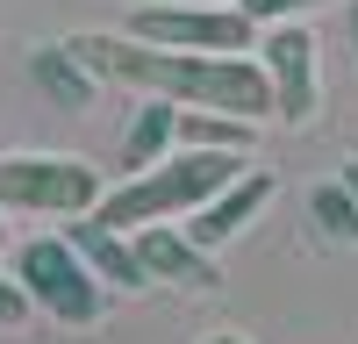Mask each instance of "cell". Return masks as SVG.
Returning <instances> with one entry per match:
<instances>
[{"label":"cell","mask_w":358,"mask_h":344,"mask_svg":"<svg viewBox=\"0 0 358 344\" xmlns=\"http://www.w3.org/2000/svg\"><path fill=\"white\" fill-rule=\"evenodd\" d=\"M72 50L101 79H122L136 94H165L179 108H222V115H244V122L280 115L258 50H172L143 36H72Z\"/></svg>","instance_id":"obj_1"},{"label":"cell","mask_w":358,"mask_h":344,"mask_svg":"<svg viewBox=\"0 0 358 344\" xmlns=\"http://www.w3.org/2000/svg\"><path fill=\"white\" fill-rule=\"evenodd\" d=\"M236 172H251V158H244V151H187V143H179V158H158V165L129 172L122 187H108L94 215H101L108 229L172 222V215H194L208 194H222Z\"/></svg>","instance_id":"obj_2"},{"label":"cell","mask_w":358,"mask_h":344,"mask_svg":"<svg viewBox=\"0 0 358 344\" xmlns=\"http://www.w3.org/2000/svg\"><path fill=\"white\" fill-rule=\"evenodd\" d=\"M15 280L29 287V301L57 323H101L108 315V280L86 266V251L72 237H36L15 251Z\"/></svg>","instance_id":"obj_3"},{"label":"cell","mask_w":358,"mask_h":344,"mask_svg":"<svg viewBox=\"0 0 358 344\" xmlns=\"http://www.w3.org/2000/svg\"><path fill=\"white\" fill-rule=\"evenodd\" d=\"M101 172L65 151H8L0 158V208L22 215H94L101 208Z\"/></svg>","instance_id":"obj_4"},{"label":"cell","mask_w":358,"mask_h":344,"mask_svg":"<svg viewBox=\"0 0 358 344\" xmlns=\"http://www.w3.org/2000/svg\"><path fill=\"white\" fill-rule=\"evenodd\" d=\"M129 36L172 50H258V22L236 0H143L129 8Z\"/></svg>","instance_id":"obj_5"},{"label":"cell","mask_w":358,"mask_h":344,"mask_svg":"<svg viewBox=\"0 0 358 344\" xmlns=\"http://www.w3.org/2000/svg\"><path fill=\"white\" fill-rule=\"evenodd\" d=\"M258 65L273 79V108L280 122H308L315 101H322V79H315V36L301 22H265L258 36Z\"/></svg>","instance_id":"obj_6"},{"label":"cell","mask_w":358,"mask_h":344,"mask_svg":"<svg viewBox=\"0 0 358 344\" xmlns=\"http://www.w3.org/2000/svg\"><path fill=\"white\" fill-rule=\"evenodd\" d=\"M265 201H273V172H236L222 194H208L201 208L187 215V237H194L201 251H215V244H229V237H244V229L265 215Z\"/></svg>","instance_id":"obj_7"},{"label":"cell","mask_w":358,"mask_h":344,"mask_svg":"<svg viewBox=\"0 0 358 344\" xmlns=\"http://www.w3.org/2000/svg\"><path fill=\"white\" fill-rule=\"evenodd\" d=\"M136 258H143V273L151 280H172V287H222V273H215V258H208L187 229H172V222H143L136 229Z\"/></svg>","instance_id":"obj_8"},{"label":"cell","mask_w":358,"mask_h":344,"mask_svg":"<svg viewBox=\"0 0 358 344\" xmlns=\"http://www.w3.org/2000/svg\"><path fill=\"white\" fill-rule=\"evenodd\" d=\"M65 237L86 251V266H94L108 287H151V273H143V258H136V237H129V229H108L101 215H72Z\"/></svg>","instance_id":"obj_9"},{"label":"cell","mask_w":358,"mask_h":344,"mask_svg":"<svg viewBox=\"0 0 358 344\" xmlns=\"http://www.w3.org/2000/svg\"><path fill=\"white\" fill-rule=\"evenodd\" d=\"M179 143V101L151 94L136 115H129V129H122V172H143V165H158L165 151Z\"/></svg>","instance_id":"obj_10"},{"label":"cell","mask_w":358,"mask_h":344,"mask_svg":"<svg viewBox=\"0 0 358 344\" xmlns=\"http://www.w3.org/2000/svg\"><path fill=\"white\" fill-rule=\"evenodd\" d=\"M29 72H36V86L57 101V108H94V65L72 50V43H43L36 57H29Z\"/></svg>","instance_id":"obj_11"},{"label":"cell","mask_w":358,"mask_h":344,"mask_svg":"<svg viewBox=\"0 0 358 344\" xmlns=\"http://www.w3.org/2000/svg\"><path fill=\"white\" fill-rule=\"evenodd\" d=\"M179 143H187V151H244V158H251L258 122L222 115V108H179Z\"/></svg>","instance_id":"obj_12"},{"label":"cell","mask_w":358,"mask_h":344,"mask_svg":"<svg viewBox=\"0 0 358 344\" xmlns=\"http://www.w3.org/2000/svg\"><path fill=\"white\" fill-rule=\"evenodd\" d=\"M308 215L322 222V237H330V244H358V194H351V180L315 187V194H308Z\"/></svg>","instance_id":"obj_13"},{"label":"cell","mask_w":358,"mask_h":344,"mask_svg":"<svg viewBox=\"0 0 358 344\" xmlns=\"http://www.w3.org/2000/svg\"><path fill=\"white\" fill-rule=\"evenodd\" d=\"M236 8H244L258 29L265 22H287V15H308V8H322V0H236Z\"/></svg>","instance_id":"obj_14"},{"label":"cell","mask_w":358,"mask_h":344,"mask_svg":"<svg viewBox=\"0 0 358 344\" xmlns=\"http://www.w3.org/2000/svg\"><path fill=\"white\" fill-rule=\"evenodd\" d=\"M29 308H36V301H29V287H22L15 273H0V323H22Z\"/></svg>","instance_id":"obj_15"},{"label":"cell","mask_w":358,"mask_h":344,"mask_svg":"<svg viewBox=\"0 0 358 344\" xmlns=\"http://www.w3.org/2000/svg\"><path fill=\"white\" fill-rule=\"evenodd\" d=\"M344 29H351V57H358V0L344 8Z\"/></svg>","instance_id":"obj_16"},{"label":"cell","mask_w":358,"mask_h":344,"mask_svg":"<svg viewBox=\"0 0 358 344\" xmlns=\"http://www.w3.org/2000/svg\"><path fill=\"white\" fill-rule=\"evenodd\" d=\"M344 180H351V194H358V158H344Z\"/></svg>","instance_id":"obj_17"},{"label":"cell","mask_w":358,"mask_h":344,"mask_svg":"<svg viewBox=\"0 0 358 344\" xmlns=\"http://www.w3.org/2000/svg\"><path fill=\"white\" fill-rule=\"evenodd\" d=\"M208 344H244V337H229V330H215V337H208Z\"/></svg>","instance_id":"obj_18"},{"label":"cell","mask_w":358,"mask_h":344,"mask_svg":"<svg viewBox=\"0 0 358 344\" xmlns=\"http://www.w3.org/2000/svg\"><path fill=\"white\" fill-rule=\"evenodd\" d=\"M0 251H8V222H0Z\"/></svg>","instance_id":"obj_19"},{"label":"cell","mask_w":358,"mask_h":344,"mask_svg":"<svg viewBox=\"0 0 358 344\" xmlns=\"http://www.w3.org/2000/svg\"><path fill=\"white\" fill-rule=\"evenodd\" d=\"M129 8H143V0H129Z\"/></svg>","instance_id":"obj_20"}]
</instances>
